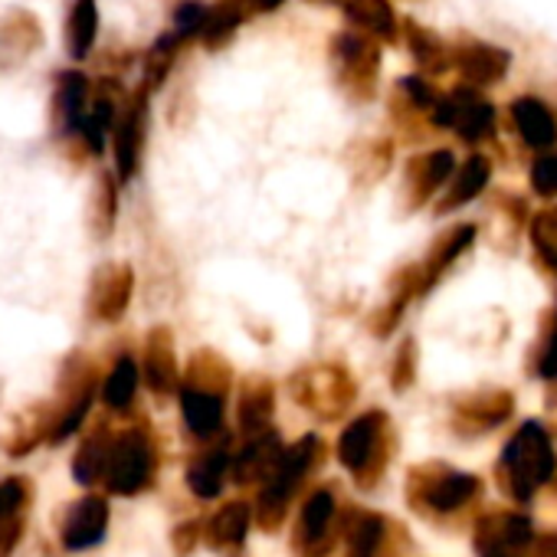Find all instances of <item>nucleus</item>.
<instances>
[{
    "label": "nucleus",
    "mask_w": 557,
    "mask_h": 557,
    "mask_svg": "<svg viewBox=\"0 0 557 557\" xmlns=\"http://www.w3.org/2000/svg\"><path fill=\"white\" fill-rule=\"evenodd\" d=\"M158 466H161V456H158L154 430L141 420V423H132V426L112 433L102 482L112 495L132 498L154 485Z\"/></svg>",
    "instance_id": "obj_5"
},
{
    "label": "nucleus",
    "mask_w": 557,
    "mask_h": 557,
    "mask_svg": "<svg viewBox=\"0 0 557 557\" xmlns=\"http://www.w3.org/2000/svg\"><path fill=\"white\" fill-rule=\"evenodd\" d=\"M381 40H374L364 30H342L332 37L329 44V66H332V79L338 86V92L355 102V106H368L374 102L377 89H381Z\"/></svg>",
    "instance_id": "obj_6"
},
{
    "label": "nucleus",
    "mask_w": 557,
    "mask_h": 557,
    "mask_svg": "<svg viewBox=\"0 0 557 557\" xmlns=\"http://www.w3.org/2000/svg\"><path fill=\"white\" fill-rule=\"evenodd\" d=\"M515 417V394L505 387H479L453 397L449 404V430L459 440H482L502 430Z\"/></svg>",
    "instance_id": "obj_11"
},
{
    "label": "nucleus",
    "mask_w": 557,
    "mask_h": 557,
    "mask_svg": "<svg viewBox=\"0 0 557 557\" xmlns=\"http://www.w3.org/2000/svg\"><path fill=\"white\" fill-rule=\"evenodd\" d=\"M184 47H187V40H181L174 30H164V34L154 40V47L145 53V76H141V86H145L148 92H154L158 86H164V79H168V73L174 70V63H177V57H181Z\"/></svg>",
    "instance_id": "obj_42"
},
{
    "label": "nucleus",
    "mask_w": 557,
    "mask_h": 557,
    "mask_svg": "<svg viewBox=\"0 0 557 557\" xmlns=\"http://www.w3.org/2000/svg\"><path fill=\"white\" fill-rule=\"evenodd\" d=\"M135 299V269L128 262H102L89 278L86 312L92 322L115 325Z\"/></svg>",
    "instance_id": "obj_15"
},
{
    "label": "nucleus",
    "mask_w": 557,
    "mask_h": 557,
    "mask_svg": "<svg viewBox=\"0 0 557 557\" xmlns=\"http://www.w3.org/2000/svg\"><path fill=\"white\" fill-rule=\"evenodd\" d=\"M534 534H537V528L528 511L492 505L475 515L472 550H475V557H524Z\"/></svg>",
    "instance_id": "obj_9"
},
{
    "label": "nucleus",
    "mask_w": 557,
    "mask_h": 557,
    "mask_svg": "<svg viewBox=\"0 0 557 557\" xmlns=\"http://www.w3.org/2000/svg\"><path fill=\"white\" fill-rule=\"evenodd\" d=\"M325 459V443L319 433H306L302 440H296L289 449H283L275 469L269 472V479L259 485V498H256V521L262 531H278L286 524L289 505L299 495V488L306 485V479L322 466Z\"/></svg>",
    "instance_id": "obj_4"
},
{
    "label": "nucleus",
    "mask_w": 557,
    "mask_h": 557,
    "mask_svg": "<svg viewBox=\"0 0 557 557\" xmlns=\"http://www.w3.org/2000/svg\"><path fill=\"white\" fill-rule=\"evenodd\" d=\"M456 171V154L449 148H430L423 154H413L404 171H400V187H397V207L404 213H417L426 203L436 200L449 174Z\"/></svg>",
    "instance_id": "obj_13"
},
{
    "label": "nucleus",
    "mask_w": 557,
    "mask_h": 557,
    "mask_svg": "<svg viewBox=\"0 0 557 557\" xmlns=\"http://www.w3.org/2000/svg\"><path fill=\"white\" fill-rule=\"evenodd\" d=\"M342 8L355 30H364L381 44L400 40V21H397V11L391 0H345Z\"/></svg>",
    "instance_id": "obj_31"
},
{
    "label": "nucleus",
    "mask_w": 557,
    "mask_h": 557,
    "mask_svg": "<svg viewBox=\"0 0 557 557\" xmlns=\"http://www.w3.org/2000/svg\"><path fill=\"white\" fill-rule=\"evenodd\" d=\"M557 469L554 436L541 420H524L495 459V485L515 505H531Z\"/></svg>",
    "instance_id": "obj_2"
},
{
    "label": "nucleus",
    "mask_w": 557,
    "mask_h": 557,
    "mask_svg": "<svg viewBox=\"0 0 557 557\" xmlns=\"http://www.w3.org/2000/svg\"><path fill=\"white\" fill-rule=\"evenodd\" d=\"M400 37L407 40V50H410V57H413V63L420 66L423 76H443L446 70H453L449 40H443L436 30H430L420 21L407 17V21H400Z\"/></svg>",
    "instance_id": "obj_27"
},
{
    "label": "nucleus",
    "mask_w": 557,
    "mask_h": 557,
    "mask_svg": "<svg viewBox=\"0 0 557 557\" xmlns=\"http://www.w3.org/2000/svg\"><path fill=\"white\" fill-rule=\"evenodd\" d=\"M96 391H99V371H96L92 358L83 351L66 355V361L60 368V384H57V400H53V430H50L47 443L60 446L83 426V420L96 400Z\"/></svg>",
    "instance_id": "obj_8"
},
{
    "label": "nucleus",
    "mask_w": 557,
    "mask_h": 557,
    "mask_svg": "<svg viewBox=\"0 0 557 557\" xmlns=\"http://www.w3.org/2000/svg\"><path fill=\"white\" fill-rule=\"evenodd\" d=\"M528 239L537 256V262L557 278V203L541 207L528 220Z\"/></svg>",
    "instance_id": "obj_41"
},
{
    "label": "nucleus",
    "mask_w": 557,
    "mask_h": 557,
    "mask_svg": "<svg viewBox=\"0 0 557 557\" xmlns=\"http://www.w3.org/2000/svg\"><path fill=\"white\" fill-rule=\"evenodd\" d=\"M524 557H557V531H541L534 534L531 547L524 550Z\"/></svg>",
    "instance_id": "obj_49"
},
{
    "label": "nucleus",
    "mask_w": 557,
    "mask_h": 557,
    "mask_svg": "<svg viewBox=\"0 0 557 557\" xmlns=\"http://www.w3.org/2000/svg\"><path fill=\"white\" fill-rule=\"evenodd\" d=\"M203 17H207V4L203 0H181L174 8V17H171V30L181 37V40H194L203 27Z\"/></svg>",
    "instance_id": "obj_46"
},
{
    "label": "nucleus",
    "mask_w": 557,
    "mask_h": 557,
    "mask_svg": "<svg viewBox=\"0 0 557 557\" xmlns=\"http://www.w3.org/2000/svg\"><path fill=\"white\" fill-rule=\"evenodd\" d=\"M488 181H492V158H485V154H469L453 174H449V181L443 184V197L433 203V210H436V216H446V213H456V210H462V207H469L475 197H482V190L488 187Z\"/></svg>",
    "instance_id": "obj_25"
},
{
    "label": "nucleus",
    "mask_w": 557,
    "mask_h": 557,
    "mask_svg": "<svg viewBox=\"0 0 557 557\" xmlns=\"http://www.w3.org/2000/svg\"><path fill=\"white\" fill-rule=\"evenodd\" d=\"M289 394L293 400L319 417V420H342L355 400H358V381L351 374L348 364L342 361H319V364H306L289 377Z\"/></svg>",
    "instance_id": "obj_7"
},
{
    "label": "nucleus",
    "mask_w": 557,
    "mask_h": 557,
    "mask_svg": "<svg viewBox=\"0 0 557 557\" xmlns=\"http://www.w3.org/2000/svg\"><path fill=\"white\" fill-rule=\"evenodd\" d=\"M394 456H397V430L391 413L381 407L358 413L338 436V462L364 492L381 485Z\"/></svg>",
    "instance_id": "obj_3"
},
{
    "label": "nucleus",
    "mask_w": 557,
    "mask_h": 557,
    "mask_svg": "<svg viewBox=\"0 0 557 557\" xmlns=\"http://www.w3.org/2000/svg\"><path fill=\"white\" fill-rule=\"evenodd\" d=\"M115 216H119V177L112 171H99L89 197V233L96 243L112 236Z\"/></svg>",
    "instance_id": "obj_37"
},
{
    "label": "nucleus",
    "mask_w": 557,
    "mask_h": 557,
    "mask_svg": "<svg viewBox=\"0 0 557 557\" xmlns=\"http://www.w3.org/2000/svg\"><path fill=\"white\" fill-rule=\"evenodd\" d=\"M27 531V511L17 515H0V557H11Z\"/></svg>",
    "instance_id": "obj_47"
},
{
    "label": "nucleus",
    "mask_w": 557,
    "mask_h": 557,
    "mask_svg": "<svg viewBox=\"0 0 557 557\" xmlns=\"http://www.w3.org/2000/svg\"><path fill=\"white\" fill-rule=\"evenodd\" d=\"M550 488H554V495H557V469H554V475H550V482H547Z\"/></svg>",
    "instance_id": "obj_52"
},
{
    "label": "nucleus",
    "mask_w": 557,
    "mask_h": 557,
    "mask_svg": "<svg viewBox=\"0 0 557 557\" xmlns=\"http://www.w3.org/2000/svg\"><path fill=\"white\" fill-rule=\"evenodd\" d=\"M99 40V8L96 0H73L66 17V53L70 60L83 63L92 57Z\"/></svg>",
    "instance_id": "obj_35"
},
{
    "label": "nucleus",
    "mask_w": 557,
    "mask_h": 557,
    "mask_svg": "<svg viewBox=\"0 0 557 557\" xmlns=\"http://www.w3.org/2000/svg\"><path fill=\"white\" fill-rule=\"evenodd\" d=\"M482 492H485V482L475 472L456 469L443 459L417 462V466H410V472L404 479L407 505L420 518L443 524V528L466 521L475 511V505L482 502Z\"/></svg>",
    "instance_id": "obj_1"
},
{
    "label": "nucleus",
    "mask_w": 557,
    "mask_h": 557,
    "mask_svg": "<svg viewBox=\"0 0 557 557\" xmlns=\"http://www.w3.org/2000/svg\"><path fill=\"white\" fill-rule=\"evenodd\" d=\"M239 4L246 8V14H275L286 0H239Z\"/></svg>",
    "instance_id": "obj_50"
},
{
    "label": "nucleus",
    "mask_w": 557,
    "mask_h": 557,
    "mask_svg": "<svg viewBox=\"0 0 557 557\" xmlns=\"http://www.w3.org/2000/svg\"><path fill=\"white\" fill-rule=\"evenodd\" d=\"M141 374H145V384L151 387L154 397H161V400L177 397V391H181V361H177L174 332L168 325L148 329L145 348H141Z\"/></svg>",
    "instance_id": "obj_18"
},
{
    "label": "nucleus",
    "mask_w": 557,
    "mask_h": 557,
    "mask_svg": "<svg viewBox=\"0 0 557 557\" xmlns=\"http://www.w3.org/2000/svg\"><path fill=\"white\" fill-rule=\"evenodd\" d=\"M338 495L332 485H319L309 492V498L302 502L299 521H296V534H293V547L299 557H329L335 547V534H338Z\"/></svg>",
    "instance_id": "obj_14"
},
{
    "label": "nucleus",
    "mask_w": 557,
    "mask_h": 557,
    "mask_svg": "<svg viewBox=\"0 0 557 557\" xmlns=\"http://www.w3.org/2000/svg\"><path fill=\"white\" fill-rule=\"evenodd\" d=\"M200 518H190V521H181V524H174V531H171V550H174V557H194V550H197V544H200Z\"/></svg>",
    "instance_id": "obj_48"
},
{
    "label": "nucleus",
    "mask_w": 557,
    "mask_h": 557,
    "mask_svg": "<svg viewBox=\"0 0 557 557\" xmlns=\"http://www.w3.org/2000/svg\"><path fill=\"white\" fill-rule=\"evenodd\" d=\"M47 37H44V24L34 11L27 8H11L0 14V50L11 57H30L37 50H44Z\"/></svg>",
    "instance_id": "obj_30"
},
{
    "label": "nucleus",
    "mask_w": 557,
    "mask_h": 557,
    "mask_svg": "<svg viewBox=\"0 0 557 557\" xmlns=\"http://www.w3.org/2000/svg\"><path fill=\"white\" fill-rule=\"evenodd\" d=\"M50 430H53V404H34L24 410V417H17L11 436L4 440V449L21 459V456L34 453L40 443H47Z\"/></svg>",
    "instance_id": "obj_36"
},
{
    "label": "nucleus",
    "mask_w": 557,
    "mask_h": 557,
    "mask_svg": "<svg viewBox=\"0 0 557 557\" xmlns=\"http://www.w3.org/2000/svg\"><path fill=\"white\" fill-rule=\"evenodd\" d=\"M138 381H141V368L135 361V355H119L109 377L102 381V404L112 410V413H128L132 404H135V394H138Z\"/></svg>",
    "instance_id": "obj_39"
},
{
    "label": "nucleus",
    "mask_w": 557,
    "mask_h": 557,
    "mask_svg": "<svg viewBox=\"0 0 557 557\" xmlns=\"http://www.w3.org/2000/svg\"><path fill=\"white\" fill-rule=\"evenodd\" d=\"M148 122H151V92L138 86L125 96V106L112 125V154H115V177L128 184L141 171L145 145H148Z\"/></svg>",
    "instance_id": "obj_12"
},
{
    "label": "nucleus",
    "mask_w": 557,
    "mask_h": 557,
    "mask_svg": "<svg viewBox=\"0 0 557 557\" xmlns=\"http://www.w3.org/2000/svg\"><path fill=\"white\" fill-rule=\"evenodd\" d=\"M233 364L213 351V348H197L187 358V368L181 371V384L187 387H200V391H213V394H230L233 391Z\"/></svg>",
    "instance_id": "obj_33"
},
{
    "label": "nucleus",
    "mask_w": 557,
    "mask_h": 557,
    "mask_svg": "<svg viewBox=\"0 0 557 557\" xmlns=\"http://www.w3.org/2000/svg\"><path fill=\"white\" fill-rule=\"evenodd\" d=\"M348 164H351L355 184H377L381 177H387V171L394 164V141L391 138H368V141L355 145Z\"/></svg>",
    "instance_id": "obj_40"
},
{
    "label": "nucleus",
    "mask_w": 557,
    "mask_h": 557,
    "mask_svg": "<svg viewBox=\"0 0 557 557\" xmlns=\"http://www.w3.org/2000/svg\"><path fill=\"white\" fill-rule=\"evenodd\" d=\"M92 79L83 70H60L53 79V99H50V125L53 135L63 141L79 132L86 112H89Z\"/></svg>",
    "instance_id": "obj_20"
},
{
    "label": "nucleus",
    "mask_w": 557,
    "mask_h": 557,
    "mask_svg": "<svg viewBox=\"0 0 557 557\" xmlns=\"http://www.w3.org/2000/svg\"><path fill=\"white\" fill-rule=\"evenodd\" d=\"M511 128L531 151H550L557 145V109L541 96H518L508 106Z\"/></svg>",
    "instance_id": "obj_24"
},
{
    "label": "nucleus",
    "mask_w": 557,
    "mask_h": 557,
    "mask_svg": "<svg viewBox=\"0 0 557 557\" xmlns=\"http://www.w3.org/2000/svg\"><path fill=\"white\" fill-rule=\"evenodd\" d=\"M449 53H453V70L462 76L466 86H475V89H492L505 83L511 70V53L505 47L469 37V34L456 37L449 44Z\"/></svg>",
    "instance_id": "obj_16"
},
{
    "label": "nucleus",
    "mask_w": 557,
    "mask_h": 557,
    "mask_svg": "<svg viewBox=\"0 0 557 557\" xmlns=\"http://www.w3.org/2000/svg\"><path fill=\"white\" fill-rule=\"evenodd\" d=\"M440 92L426 76H400L391 89V119L407 138H423L420 128L430 125V112L436 106Z\"/></svg>",
    "instance_id": "obj_22"
},
{
    "label": "nucleus",
    "mask_w": 557,
    "mask_h": 557,
    "mask_svg": "<svg viewBox=\"0 0 557 557\" xmlns=\"http://www.w3.org/2000/svg\"><path fill=\"white\" fill-rule=\"evenodd\" d=\"M230 472V446L226 440H220L216 446H207L203 453H197L187 466V488L197 495V498H216L220 488H223V479Z\"/></svg>",
    "instance_id": "obj_32"
},
{
    "label": "nucleus",
    "mask_w": 557,
    "mask_h": 557,
    "mask_svg": "<svg viewBox=\"0 0 557 557\" xmlns=\"http://www.w3.org/2000/svg\"><path fill=\"white\" fill-rule=\"evenodd\" d=\"M528 181L537 197L554 200L557 197V151H537V158L531 161Z\"/></svg>",
    "instance_id": "obj_45"
},
{
    "label": "nucleus",
    "mask_w": 557,
    "mask_h": 557,
    "mask_svg": "<svg viewBox=\"0 0 557 557\" xmlns=\"http://www.w3.org/2000/svg\"><path fill=\"white\" fill-rule=\"evenodd\" d=\"M109 443H112V430H109V423H96V426L83 436V443H79V449H76V456H73V479H76L83 488H89V485L102 482V469H106Z\"/></svg>",
    "instance_id": "obj_38"
},
{
    "label": "nucleus",
    "mask_w": 557,
    "mask_h": 557,
    "mask_svg": "<svg viewBox=\"0 0 557 557\" xmlns=\"http://www.w3.org/2000/svg\"><path fill=\"white\" fill-rule=\"evenodd\" d=\"M528 368H531L534 377L557 384V302L544 312V325H541V335L534 342Z\"/></svg>",
    "instance_id": "obj_43"
},
{
    "label": "nucleus",
    "mask_w": 557,
    "mask_h": 557,
    "mask_svg": "<svg viewBox=\"0 0 557 557\" xmlns=\"http://www.w3.org/2000/svg\"><path fill=\"white\" fill-rule=\"evenodd\" d=\"M309 4H322V8H342L345 0H309Z\"/></svg>",
    "instance_id": "obj_51"
},
{
    "label": "nucleus",
    "mask_w": 557,
    "mask_h": 557,
    "mask_svg": "<svg viewBox=\"0 0 557 557\" xmlns=\"http://www.w3.org/2000/svg\"><path fill=\"white\" fill-rule=\"evenodd\" d=\"M283 440H278L275 430H259L249 433L239 446L236 456H230V475L236 485H262L269 479V472L275 469L278 456H283Z\"/></svg>",
    "instance_id": "obj_23"
},
{
    "label": "nucleus",
    "mask_w": 557,
    "mask_h": 557,
    "mask_svg": "<svg viewBox=\"0 0 557 557\" xmlns=\"http://www.w3.org/2000/svg\"><path fill=\"white\" fill-rule=\"evenodd\" d=\"M109 498L106 495H79L63 508L60 518V544L63 550H92L109 534Z\"/></svg>",
    "instance_id": "obj_17"
},
{
    "label": "nucleus",
    "mask_w": 557,
    "mask_h": 557,
    "mask_svg": "<svg viewBox=\"0 0 557 557\" xmlns=\"http://www.w3.org/2000/svg\"><path fill=\"white\" fill-rule=\"evenodd\" d=\"M394 528L397 524L387 521L381 511L348 508V515L338 518V534L345 541V557H387Z\"/></svg>",
    "instance_id": "obj_21"
},
{
    "label": "nucleus",
    "mask_w": 557,
    "mask_h": 557,
    "mask_svg": "<svg viewBox=\"0 0 557 557\" xmlns=\"http://www.w3.org/2000/svg\"><path fill=\"white\" fill-rule=\"evenodd\" d=\"M275 413V384L262 374H249L239 381V397H236V423L239 433H259L269 426Z\"/></svg>",
    "instance_id": "obj_26"
},
{
    "label": "nucleus",
    "mask_w": 557,
    "mask_h": 557,
    "mask_svg": "<svg viewBox=\"0 0 557 557\" xmlns=\"http://www.w3.org/2000/svg\"><path fill=\"white\" fill-rule=\"evenodd\" d=\"M475 236H479V226L475 223H453L449 230H443L433 246L426 249V256L417 262V275H420V299L430 296L443 278L446 272L475 246Z\"/></svg>",
    "instance_id": "obj_19"
},
{
    "label": "nucleus",
    "mask_w": 557,
    "mask_h": 557,
    "mask_svg": "<svg viewBox=\"0 0 557 557\" xmlns=\"http://www.w3.org/2000/svg\"><path fill=\"white\" fill-rule=\"evenodd\" d=\"M430 125L456 132V138L466 145H482L495 135V106L482 96V89L456 86L453 92H440Z\"/></svg>",
    "instance_id": "obj_10"
},
{
    "label": "nucleus",
    "mask_w": 557,
    "mask_h": 557,
    "mask_svg": "<svg viewBox=\"0 0 557 557\" xmlns=\"http://www.w3.org/2000/svg\"><path fill=\"white\" fill-rule=\"evenodd\" d=\"M249 505L246 502H226L210 521H207V544L220 557H239L246 531H249Z\"/></svg>",
    "instance_id": "obj_29"
},
{
    "label": "nucleus",
    "mask_w": 557,
    "mask_h": 557,
    "mask_svg": "<svg viewBox=\"0 0 557 557\" xmlns=\"http://www.w3.org/2000/svg\"><path fill=\"white\" fill-rule=\"evenodd\" d=\"M181 397V413H184V426L197 436V440H213L223 426V394L213 391H200V387H187L181 384L177 391Z\"/></svg>",
    "instance_id": "obj_28"
},
{
    "label": "nucleus",
    "mask_w": 557,
    "mask_h": 557,
    "mask_svg": "<svg viewBox=\"0 0 557 557\" xmlns=\"http://www.w3.org/2000/svg\"><path fill=\"white\" fill-rule=\"evenodd\" d=\"M243 21H246V8L239 4V0H213V8H207L203 27L197 34L203 50L216 53V50L230 47L236 30L243 27Z\"/></svg>",
    "instance_id": "obj_34"
},
{
    "label": "nucleus",
    "mask_w": 557,
    "mask_h": 557,
    "mask_svg": "<svg viewBox=\"0 0 557 557\" xmlns=\"http://www.w3.org/2000/svg\"><path fill=\"white\" fill-rule=\"evenodd\" d=\"M417 371H420V348L417 338H404L394 351L391 361V387L394 394H407L417 384Z\"/></svg>",
    "instance_id": "obj_44"
}]
</instances>
